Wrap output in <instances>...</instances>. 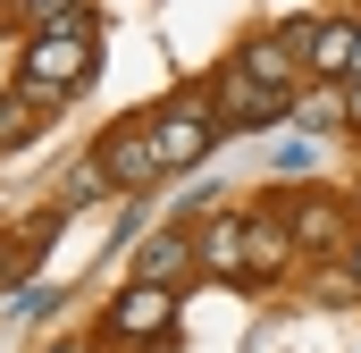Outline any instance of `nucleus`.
Masks as SVG:
<instances>
[{
    "instance_id": "nucleus-10",
    "label": "nucleus",
    "mask_w": 361,
    "mask_h": 353,
    "mask_svg": "<svg viewBox=\"0 0 361 353\" xmlns=\"http://www.w3.org/2000/svg\"><path fill=\"white\" fill-rule=\"evenodd\" d=\"M185 253H193V236H177V227H169V236H152V244H143L135 277H143V286H177V277H185Z\"/></svg>"
},
{
    "instance_id": "nucleus-7",
    "label": "nucleus",
    "mask_w": 361,
    "mask_h": 353,
    "mask_svg": "<svg viewBox=\"0 0 361 353\" xmlns=\"http://www.w3.org/2000/svg\"><path fill=\"white\" fill-rule=\"evenodd\" d=\"M286 227H294V244H302V253H328V244H345V202L311 193V202H294V210H286Z\"/></svg>"
},
{
    "instance_id": "nucleus-18",
    "label": "nucleus",
    "mask_w": 361,
    "mask_h": 353,
    "mask_svg": "<svg viewBox=\"0 0 361 353\" xmlns=\"http://www.w3.org/2000/svg\"><path fill=\"white\" fill-rule=\"evenodd\" d=\"M345 118H353V126H361V76H353V85H345Z\"/></svg>"
},
{
    "instance_id": "nucleus-8",
    "label": "nucleus",
    "mask_w": 361,
    "mask_h": 353,
    "mask_svg": "<svg viewBox=\"0 0 361 353\" xmlns=\"http://www.w3.org/2000/svg\"><path fill=\"white\" fill-rule=\"evenodd\" d=\"M353 34H361V25H328V17H319V34H311L302 68H311L319 85H345V76H353Z\"/></svg>"
},
{
    "instance_id": "nucleus-17",
    "label": "nucleus",
    "mask_w": 361,
    "mask_h": 353,
    "mask_svg": "<svg viewBox=\"0 0 361 353\" xmlns=\"http://www.w3.org/2000/svg\"><path fill=\"white\" fill-rule=\"evenodd\" d=\"M319 303H361V277L353 269H328V277H319Z\"/></svg>"
},
{
    "instance_id": "nucleus-12",
    "label": "nucleus",
    "mask_w": 361,
    "mask_h": 353,
    "mask_svg": "<svg viewBox=\"0 0 361 353\" xmlns=\"http://www.w3.org/2000/svg\"><path fill=\"white\" fill-rule=\"evenodd\" d=\"M34 118H42V109H34V101H25V92H8V101H0V160H8V152H25V143H34V135H42V126H34Z\"/></svg>"
},
{
    "instance_id": "nucleus-2",
    "label": "nucleus",
    "mask_w": 361,
    "mask_h": 353,
    "mask_svg": "<svg viewBox=\"0 0 361 353\" xmlns=\"http://www.w3.org/2000/svg\"><path fill=\"white\" fill-rule=\"evenodd\" d=\"M143 126H152V143H160V169H193V160L227 135L219 109H210V92H177V101H160Z\"/></svg>"
},
{
    "instance_id": "nucleus-6",
    "label": "nucleus",
    "mask_w": 361,
    "mask_h": 353,
    "mask_svg": "<svg viewBox=\"0 0 361 353\" xmlns=\"http://www.w3.org/2000/svg\"><path fill=\"white\" fill-rule=\"evenodd\" d=\"M294 253H302V244H294V227H286V219H269V210H252V219H244V277H286Z\"/></svg>"
},
{
    "instance_id": "nucleus-11",
    "label": "nucleus",
    "mask_w": 361,
    "mask_h": 353,
    "mask_svg": "<svg viewBox=\"0 0 361 353\" xmlns=\"http://www.w3.org/2000/svg\"><path fill=\"white\" fill-rule=\"evenodd\" d=\"M294 126H302V135H328V126H353V118H345V85H328V92H302V101H294Z\"/></svg>"
},
{
    "instance_id": "nucleus-13",
    "label": "nucleus",
    "mask_w": 361,
    "mask_h": 353,
    "mask_svg": "<svg viewBox=\"0 0 361 353\" xmlns=\"http://www.w3.org/2000/svg\"><path fill=\"white\" fill-rule=\"evenodd\" d=\"M244 68H252V76H261V85H277V92H294V51H286V42H252V51H244Z\"/></svg>"
},
{
    "instance_id": "nucleus-5",
    "label": "nucleus",
    "mask_w": 361,
    "mask_h": 353,
    "mask_svg": "<svg viewBox=\"0 0 361 353\" xmlns=\"http://www.w3.org/2000/svg\"><path fill=\"white\" fill-rule=\"evenodd\" d=\"M169 320H177V286H143V277H135V286L109 303V337H143V345H160Z\"/></svg>"
},
{
    "instance_id": "nucleus-4",
    "label": "nucleus",
    "mask_w": 361,
    "mask_h": 353,
    "mask_svg": "<svg viewBox=\"0 0 361 353\" xmlns=\"http://www.w3.org/2000/svg\"><path fill=\"white\" fill-rule=\"evenodd\" d=\"M210 109H219V126H269V118H294V92H277V85H261L244 59L210 85Z\"/></svg>"
},
{
    "instance_id": "nucleus-14",
    "label": "nucleus",
    "mask_w": 361,
    "mask_h": 353,
    "mask_svg": "<svg viewBox=\"0 0 361 353\" xmlns=\"http://www.w3.org/2000/svg\"><path fill=\"white\" fill-rule=\"evenodd\" d=\"M34 253H42V244H25V236H0V294H17V286L34 277Z\"/></svg>"
},
{
    "instance_id": "nucleus-9",
    "label": "nucleus",
    "mask_w": 361,
    "mask_h": 353,
    "mask_svg": "<svg viewBox=\"0 0 361 353\" xmlns=\"http://www.w3.org/2000/svg\"><path fill=\"white\" fill-rule=\"evenodd\" d=\"M193 253H202V269H210V277H244V219H210Z\"/></svg>"
},
{
    "instance_id": "nucleus-16",
    "label": "nucleus",
    "mask_w": 361,
    "mask_h": 353,
    "mask_svg": "<svg viewBox=\"0 0 361 353\" xmlns=\"http://www.w3.org/2000/svg\"><path fill=\"white\" fill-rule=\"evenodd\" d=\"M311 160H319V135H294V143H277V169H286V176H302Z\"/></svg>"
},
{
    "instance_id": "nucleus-15",
    "label": "nucleus",
    "mask_w": 361,
    "mask_h": 353,
    "mask_svg": "<svg viewBox=\"0 0 361 353\" xmlns=\"http://www.w3.org/2000/svg\"><path fill=\"white\" fill-rule=\"evenodd\" d=\"M101 193H109V176H101V169L85 160V169L68 176V202H59V210H76V202H101Z\"/></svg>"
},
{
    "instance_id": "nucleus-20",
    "label": "nucleus",
    "mask_w": 361,
    "mask_h": 353,
    "mask_svg": "<svg viewBox=\"0 0 361 353\" xmlns=\"http://www.w3.org/2000/svg\"><path fill=\"white\" fill-rule=\"evenodd\" d=\"M353 277H361V244H353Z\"/></svg>"
},
{
    "instance_id": "nucleus-19",
    "label": "nucleus",
    "mask_w": 361,
    "mask_h": 353,
    "mask_svg": "<svg viewBox=\"0 0 361 353\" xmlns=\"http://www.w3.org/2000/svg\"><path fill=\"white\" fill-rule=\"evenodd\" d=\"M51 353H85V345H51Z\"/></svg>"
},
{
    "instance_id": "nucleus-3",
    "label": "nucleus",
    "mask_w": 361,
    "mask_h": 353,
    "mask_svg": "<svg viewBox=\"0 0 361 353\" xmlns=\"http://www.w3.org/2000/svg\"><path fill=\"white\" fill-rule=\"evenodd\" d=\"M92 169L109 176L118 193H143L152 176H169V169H160V143H152V126H143V118H135V126H109V135L92 143Z\"/></svg>"
},
{
    "instance_id": "nucleus-1",
    "label": "nucleus",
    "mask_w": 361,
    "mask_h": 353,
    "mask_svg": "<svg viewBox=\"0 0 361 353\" xmlns=\"http://www.w3.org/2000/svg\"><path fill=\"white\" fill-rule=\"evenodd\" d=\"M101 76V51H92V25H51V34H25V59H17V92L51 118L68 109L76 92Z\"/></svg>"
}]
</instances>
